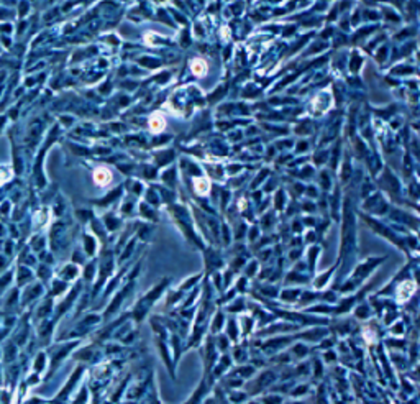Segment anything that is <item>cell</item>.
I'll return each instance as SVG.
<instances>
[{"mask_svg": "<svg viewBox=\"0 0 420 404\" xmlns=\"http://www.w3.org/2000/svg\"><path fill=\"white\" fill-rule=\"evenodd\" d=\"M96 181L99 184H105L107 181H110V173L107 170H97L96 173Z\"/></svg>", "mask_w": 420, "mask_h": 404, "instance_id": "obj_1", "label": "cell"}, {"mask_svg": "<svg viewBox=\"0 0 420 404\" xmlns=\"http://www.w3.org/2000/svg\"><path fill=\"white\" fill-rule=\"evenodd\" d=\"M192 67H194V72L199 74V76H202V74H205V64H204V61H194Z\"/></svg>", "mask_w": 420, "mask_h": 404, "instance_id": "obj_2", "label": "cell"}, {"mask_svg": "<svg viewBox=\"0 0 420 404\" xmlns=\"http://www.w3.org/2000/svg\"><path fill=\"white\" fill-rule=\"evenodd\" d=\"M162 127H164V122H162V117L161 115H154L153 119H151V128L153 130H161Z\"/></svg>", "mask_w": 420, "mask_h": 404, "instance_id": "obj_3", "label": "cell"}]
</instances>
